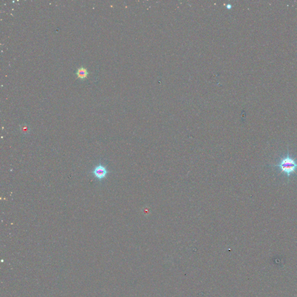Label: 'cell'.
<instances>
[{"label": "cell", "mask_w": 297, "mask_h": 297, "mask_svg": "<svg viewBox=\"0 0 297 297\" xmlns=\"http://www.w3.org/2000/svg\"><path fill=\"white\" fill-rule=\"evenodd\" d=\"M76 75L78 78H80L82 80H84L85 78H86L88 75V72L85 67H82L78 68L76 72Z\"/></svg>", "instance_id": "cell-3"}, {"label": "cell", "mask_w": 297, "mask_h": 297, "mask_svg": "<svg viewBox=\"0 0 297 297\" xmlns=\"http://www.w3.org/2000/svg\"><path fill=\"white\" fill-rule=\"evenodd\" d=\"M273 167L279 169L280 173L286 175L288 179L297 172V161L290 155L288 148H287V154L280 158L279 161L274 164Z\"/></svg>", "instance_id": "cell-1"}, {"label": "cell", "mask_w": 297, "mask_h": 297, "mask_svg": "<svg viewBox=\"0 0 297 297\" xmlns=\"http://www.w3.org/2000/svg\"><path fill=\"white\" fill-rule=\"evenodd\" d=\"M20 129H21L22 132L23 133V134H27V133H29V128L27 125H22L20 127Z\"/></svg>", "instance_id": "cell-4"}, {"label": "cell", "mask_w": 297, "mask_h": 297, "mask_svg": "<svg viewBox=\"0 0 297 297\" xmlns=\"http://www.w3.org/2000/svg\"><path fill=\"white\" fill-rule=\"evenodd\" d=\"M109 171L107 170V168L103 165L99 164L95 166L94 168L93 171H92V174H93L94 177L98 179V181H102L105 179L107 177Z\"/></svg>", "instance_id": "cell-2"}]
</instances>
